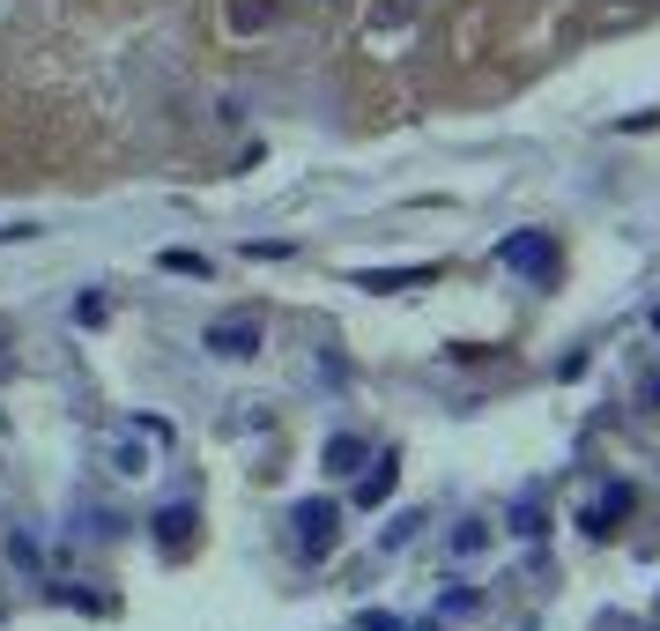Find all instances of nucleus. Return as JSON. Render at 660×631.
Returning <instances> with one entry per match:
<instances>
[{
    "label": "nucleus",
    "mask_w": 660,
    "mask_h": 631,
    "mask_svg": "<svg viewBox=\"0 0 660 631\" xmlns=\"http://www.w3.org/2000/svg\"><path fill=\"white\" fill-rule=\"evenodd\" d=\"M164 268H171V275H208V260H201V252H186V246H171Z\"/></svg>",
    "instance_id": "10"
},
{
    "label": "nucleus",
    "mask_w": 660,
    "mask_h": 631,
    "mask_svg": "<svg viewBox=\"0 0 660 631\" xmlns=\"http://www.w3.org/2000/svg\"><path fill=\"white\" fill-rule=\"evenodd\" d=\"M512 535H527V543L541 535V505H535V498H520V505H512Z\"/></svg>",
    "instance_id": "9"
},
{
    "label": "nucleus",
    "mask_w": 660,
    "mask_h": 631,
    "mask_svg": "<svg viewBox=\"0 0 660 631\" xmlns=\"http://www.w3.org/2000/svg\"><path fill=\"white\" fill-rule=\"evenodd\" d=\"M208 357H260V320L252 312H231V320H208L201 327Z\"/></svg>",
    "instance_id": "2"
},
{
    "label": "nucleus",
    "mask_w": 660,
    "mask_h": 631,
    "mask_svg": "<svg viewBox=\"0 0 660 631\" xmlns=\"http://www.w3.org/2000/svg\"><path fill=\"white\" fill-rule=\"evenodd\" d=\"M364 631H401V617H364Z\"/></svg>",
    "instance_id": "12"
},
{
    "label": "nucleus",
    "mask_w": 660,
    "mask_h": 631,
    "mask_svg": "<svg viewBox=\"0 0 660 631\" xmlns=\"http://www.w3.org/2000/svg\"><path fill=\"white\" fill-rule=\"evenodd\" d=\"M186 528H194V512H186V505H164V512H157V543H164V549L186 543Z\"/></svg>",
    "instance_id": "8"
},
{
    "label": "nucleus",
    "mask_w": 660,
    "mask_h": 631,
    "mask_svg": "<svg viewBox=\"0 0 660 631\" xmlns=\"http://www.w3.org/2000/svg\"><path fill=\"white\" fill-rule=\"evenodd\" d=\"M497 260H505V268H549V238H541V231H527V238H505V246H497Z\"/></svg>",
    "instance_id": "5"
},
{
    "label": "nucleus",
    "mask_w": 660,
    "mask_h": 631,
    "mask_svg": "<svg viewBox=\"0 0 660 631\" xmlns=\"http://www.w3.org/2000/svg\"><path fill=\"white\" fill-rule=\"evenodd\" d=\"M446 549H453V557H475V549H490V520H483V512H468V520H453V535H446Z\"/></svg>",
    "instance_id": "6"
},
{
    "label": "nucleus",
    "mask_w": 660,
    "mask_h": 631,
    "mask_svg": "<svg viewBox=\"0 0 660 631\" xmlns=\"http://www.w3.org/2000/svg\"><path fill=\"white\" fill-rule=\"evenodd\" d=\"M631 512V483H609L601 498L586 505V535H609V520H623Z\"/></svg>",
    "instance_id": "4"
},
{
    "label": "nucleus",
    "mask_w": 660,
    "mask_h": 631,
    "mask_svg": "<svg viewBox=\"0 0 660 631\" xmlns=\"http://www.w3.org/2000/svg\"><path fill=\"white\" fill-rule=\"evenodd\" d=\"M334 520H341V505H334V498H320V505H297V512H289V528H297V549L327 557V549H334Z\"/></svg>",
    "instance_id": "3"
},
{
    "label": "nucleus",
    "mask_w": 660,
    "mask_h": 631,
    "mask_svg": "<svg viewBox=\"0 0 660 631\" xmlns=\"http://www.w3.org/2000/svg\"><path fill=\"white\" fill-rule=\"evenodd\" d=\"M157 446H171V423L141 417V423H126L120 438L104 446V468H112L120 483H149V475H157Z\"/></svg>",
    "instance_id": "1"
},
{
    "label": "nucleus",
    "mask_w": 660,
    "mask_h": 631,
    "mask_svg": "<svg viewBox=\"0 0 660 631\" xmlns=\"http://www.w3.org/2000/svg\"><path fill=\"white\" fill-rule=\"evenodd\" d=\"M386 498H394V454H378L372 475L357 483V505H386Z\"/></svg>",
    "instance_id": "7"
},
{
    "label": "nucleus",
    "mask_w": 660,
    "mask_h": 631,
    "mask_svg": "<svg viewBox=\"0 0 660 631\" xmlns=\"http://www.w3.org/2000/svg\"><path fill=\"white\" fill-rule=\"evenodd\" d=\"M653 327H660V305H653Z\"/></svg>",
    "instance_id": "13"
},
{
    "label": "nucleus",
    "mask_w": 660,
    "mask_h": 631,
    "mask_svg": "<svg viewBox=\"0 0 660 631\" xmlns=\"http://www.w3.org/2000/svg\"><path fill=\"white\" fill-rule=\"evenodd\" d=\"M349 461H364V446H357V438H334V446H327V468H349Z\"/></svg>",
    "instance_id": "11"
}]
</instances>
